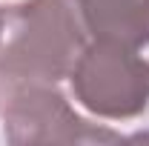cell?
I'll return each mask as SVG.
<instances>
[{"label": "cell", "instance_id": "1", "mask_svg": "<svg viewBox=\"0 0 149 146\" xmlns=\"http://www.w3.org/2000/svg\"><path fill=\"white\" fill-rule=\"evenodd\" d=\"M89 35L72 0H23L6 12L0 37V80L57 83L69 77Z\"/></svg>", "mask_w": 149, "mask_h": 146}, {"label": "cell", "instance_id": "2", "mask_svg": "<svg viewBox=\"0 0 149 146\" xmlns=\"http://www.w3.org/2000/svg\"><path fill=\"white\" fill-rule=\"evenodd\" d=\"M74 100L106 120H129L149 106V60L138 49L92 40L69 72Z\"/></svg>", "mask_w": 149, "mask_h": 146}, {"label": "cell", "instance_id": "3", "mask_svg": "<svg viewBox=\"0 0 149 146\" xmlns=\"http://www.w3.org/2000/svg\"><path fill=\"white\" fill-rule=\"evenodd\" d=\"M3 135L15 146L32 143H118L120 132L80 117L55 83L12 86L3 106Z\"/></svg>", "mask_w": 149, "mask_h": 146}, {"label": "cell", "instance_id": "4", "mask_svg": "<svg viewBox=\"0 0 149 146\" xmlns=\"http://www.w3.org/2000/svg\"><path fill=\"white\" fill-rule=\"evenodd\" d=\"M86 35L132 49L149 46V0H72Z\"/></svg>", "mask_w": 149, "mask_h": 146}, {"label": "cell", "instance_id": "5", "mask_svg": "<svg viewBox=\"0 0 149 146\" xmlns=\"http://www.w3.org/2000/svg\"><path fill=\"white\" fill-rule=\"evenodd\" d=\"M3 26H6V12H3V6H0V37H3Z\"/></svg>", "mask_w": 149, "mask_h": 146}]
</instances>
